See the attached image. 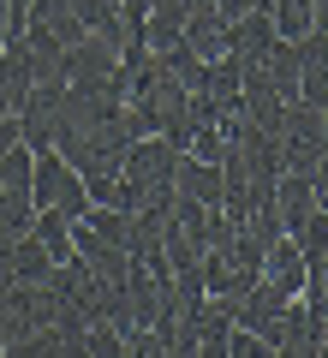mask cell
<instances>
[{
	"instance_id": "1",
	"label": "cell",
	"mask_w": 328,
	"mask_h": 358,
	"mask_svg": "<svg viewBox=\"0 0 328 358\" xmlns=\"http://www.w3.org/2000/svg\"><path fill=\"white\" fill-rule=\"evenodd\" d=\"M30 203L36 209H66V215H84L90 209V185H84V173H78L72 162H66L60 150H36V167H30Z\"/></svg>"
},
{
	"instance_id": "2",
	"label": "cell",
	"mask_w": 328,
	"mask_h": 358,
	"mask_svg": "<svg viewBox=\"0 0 328 358\" xmlns=\"http://www.w3.org/2000/svg\"><path fill=\"white\" fill-rule=\"evenodd\" d=\"M275 143H280V167H287V173H311L316 155L328 150L322 143V108L287 102L280 108V126H275Z\"/></svg>"
},
{
	"instance_id": "3",
	"label": "cell",
	"mask_w": 328,
	"mask_h": 358,
	"mask_svg": "<svg viewBox=\"0 0 328 358\" xmlns=\"http://www.w3.org/2000/svg\"><path fill=\"white\" fill-rule=\"evenodd\" d=\"M30 167H36L30 143L0 155V239H18L30 227V215H36V203H30Z\"/></svg>"
},
{
	"instance_id": "4",
	"label": "cell",
	"mask_w": 328,
	"mask_h": 358,
	"mask_svg": "<svg viewBox=\"0 0 328 358\" xmlns=\"http://www.w3.org/2000/svg\"><path fill=\"white\" fill-rule=\"evenodd\" d=\"M269 352H287V358H316L322 352V322L311 317V305L304 299H287L280 305V317L269 322Z\"/></svg>"
},
{
	"instance_id": "5",
	"label": "cell",
	"mask_w": 328,
	"mask_h": 358,
	"mask_svg": "<svg viewBox=\"0 0 328 358\" xmlns=\"http://www.w3.org/2000/svg\"><path fill=\"white\" fill-rule=\"evenodd\" d=\"M299 102L328 108V30L311 24L299 36Z\"/></svg>"
},
{
	"instance_id": "6",
	"label": "cell",
	"mask_w": 328,
	"mask_h": 358,
	"mask_svg": "<svg viewBox=\"0 0 328 358\" xmlns=\"http://www.w3.org/2000/svg\"><path fill=\"white\" fill-rule=\"evenodd\" d=\"M263 281L280 287L287 299H299L304 281H311V263H304V251L287 239V233H280V239H269V251H263Z\"/></svg>"
},
{
	"instance_id": "7",
	"label": "cell",
	"mask_w": 328,
	"mask_h": 358,
	"mask_svg": "<svg viewBox=\"0 0 328 358\" xmlns=\"http://www.w3.org/2000/svg\"><path fill=\"white\" fill-rule=\"evenodd\" d=\"M269 42H275V24H269V13H245V18H233V24H227V54H233L239 66L263 60Z\"/></svg>"
},
{
	"instance_id": "8",
	"label": "cell",
	"mask_w": 328,
	"mask_h": 358,
	"mask_svg": "<svg viewBox=\"0 0 328 358\" xmlns=\"http://www.w3.org/2000/svg\"><path fill=\"white\" fill-rule=\"evenodd\" d=\"M6 263H13V281H48V268H54V257L48 251H42V239H36V233H18V239H6Z\"/></svg>"
},
{
	"instance_id": "9",
	"label": "cell",
	"mask_w": 328,
	"mask_h": 358,
	"mask_svg": "<svg viewBox=\"0 0 328 358\" xmlns=\"http://www.w3.org/2000/svg\"><path fill=\"white\" fill-rule=\"evenodd\" d=\"M275 209H280V227H299L304 215L316 209V192H311V173H280L275 179Z\"/></svg>"
},
{
	"instance_id": "10",
	"label": "cell",
	"mask_w": 328,
	"mask_h": 358,
	"mask_svg": "<svg viewBox=\"0 0 328 358\" xmlns=\"http://www.w3.org/2000/svg\"><path fill=\"white\" fill-rule=\"evenodd\" d=\"M269 24H275L280 42H299L304 30L316 24V13H311V0H275V6H269Z\"/></svg>"
},
{
	"instance_id": "11",
	"label": "cell",
	"mask_w": 328,
	"mask_h": 358,
	"mask_svg": "<svg viewBox=\"0 0 328 358\" xmlns=\"http://www.w3.org/2000/svg\"><path fill=\"white\" fill-rule=\"evenodd\" d=\"M287 239H292V245L304 251V263H316V257L328 251V209H311V215H304L299 227L287 233Z\"/></svg>"
},
{
	"instance_id": "12",
	"label": "cell",
	"mask_w": 328,
	"mask_h": 358,
	"mask_svg": "<svg viewBox=\"0 0 328 358\" xmlns=\"http://www.w3.org/2000/svg\"><path fill=\"white\" fill-rule=\"evenodd\" d=\"M311 192H316V209H328V150L316 155V167H311Z\"/></svg>"
},
{
	"instance_id": "13",
	"label": "cell",
	"mask_w": 328,
	"mask_h": 358,
	"mask_svg": "<svg viewBox=\"0 0 328 358\" xmlns=\"http://www.w3.org/2000/svg\"><path fill=\"white\" fill-rule=\"evenodd\" d=\"M150 6H155V0H120V18H126V30H143Z\"/></svg>"
},
{
	"instance_id": "14",
	"label": "cell",
	"mask_w": 328,
	"mask_h": 358,
	"mask_svg": "<svg viewBox=\"0 0 328 358\" xmlns=\"http://www.w3.org/2000/svg\"><path fill=\"white\" fill-rule=\"evenodd\" d=\"M311 281H322V287H328V251H322V257L311 263Z\"/></svg>"
},
{
	"instance_id": "15",
	"label": "cell",
	"mask_w": 328,
	"mask_h": 358,
	"mask_svg": "<svg viewBox=\"0 0 328 358\" xmlns=\"http://www.w3.org/2000/svg\"><path fill=\"white\" fill-rule=\"evenodd\" d=\"M322 143H328V108H322Z\"/></svg>"
},
{
	"instance_id": "16",
	"label": "cell",
	"mask_w": 328,
	"mask_h": 358,
	"mask_svg": "<svg viewBox=\"0 0 328 358\" xmlns=\"http://www.w3.org/2000/svg\"><path fill=\"white\" fill-rule=\"evenodd\" d=\"M322 352H328V322H322Z\"/></svg>"
}]
</instances>
